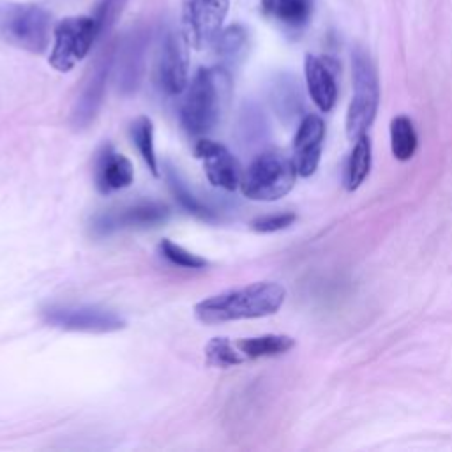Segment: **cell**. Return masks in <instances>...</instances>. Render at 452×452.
I'll return each instance as SVG.
<instances>
[{
	"mask_svg": "<svg viewBox=\"0 0 452 452\" xmlns=\"http://www.w3.org/2000/svg\"><path fill=\"white\" fill-rule=\"evenodd\" d=\"M287 290L274 281H258L248 287L221 291L194 306V315L207 325L263 318L280 311Z\"/></svg>",
	"mask_w": 452,
	"mask_h": 452,
	"instance_id": "1",
	"label": "cell"
},
{
	"mask_svg": "<svg viewBox=\"0 0 452 452\" xmlns=\"http://www.w3.org/2000/svg\"><path fill=\"white\" fill-rule=\"evenodd\" d=\"M232 89L230 71L222 65L201 68L187 83L180 108L184 130L193 137H205L221 120Z\"/></svg>",
	"mask_w": 452,
	"mask_h": 452,
	"instance_id": "2",
	"label": "cell"
},
{
	"mask_svg": "<svg viewBox=\"0 0 452 452\" xmlns=\"http://www.w3.org/2000/svg\"><path fill=\"white\" fill-rule=\"evenodd\" d=\"M51 37L46 9L27 2H0V39L29 54H44Z\"/></svg>",
	"mask_w": 452,
	"mask_h": 452,
	"instance_id": "3",
	"label": "cell"
},
{
	"mask_svg": "<svg viewBox=\"0 0 452 452\" xmlns=\"http://www.w3.org/2000/svg\"><path fill=\"white\" fill-rule=\"evenodd\" d=\"M353 96L346 115V134L352 142L368 134L380 106V80L377 65L366 50L356 48L352 54Z\"/></svg>",
	"mask_w": 452,
	"mask_h": 452,
	"instance_id": "4",
	"label": "cell"
},
{
	"mask_svg": "<svg viewBox=\"0 0 452 452\" xmlns=\"http://www.w3.org/2000/svg\"><path fill=\"white\" fill-rule=\"evenodd\" d=\"M297 175L294 159L283 152L269 151L256 156L242 173L241 189L249 200L276 201L294 189Z\"/></svg>",
	"mask_w": 452,
	"mask_h": 452,
	"instance_id": "5",
	"label": "cell"
},
{
	"mask_svg": "<svg viewBox=\"0 0 452 452\" xmlns=\"http://www.w3.org/2000/svg\"><path fill=\"white\" fill-rule=\"evenodd\" d=\"M99 39V27L92 16H69L54 29V48L50 65L61 73H69L89 55Z\"/></svg>",
	"mask_w": 452,
	"mask_h": 452,
	"instance_id": "6",
	"label": "cell"
},
{
	"mask_svg": "<svg viewBox=\"0 0 452 452\" xmlns=\"http://www.w3.org/2000/svg\"><path fill=\"white\" fill-rule=\"evenodd\" d=\"M43 316L48 325L71 332L108 334L126 327V322L115 311L99 306H50Z\"/></svg>",
	"mask_w": 452,
	"mask_h": 452,
	"instance_id": "7",
	"label": "cell"
},
{
	"mask_svg": "<svg viewBox=\"0 0 452 452\" xmlns=\"http://www.w3.org/2000/svg\"><path fill=\"white\" fill-rule=\"evenodd\" d=\"M228 8L230 0H186L182 9V34L191 48L203 50L214 44Z\"/></svg>",
	"mask_w": 452,
	"mask_h": 452,
	"instance_id": "8",
	"label": "cell"
},
{
	"mask_svg": "<svg viewBox=\"0 0 452 452\" xmlns=\"http://www.w3.org/2000/svg\"><path fill=\"white\" fill-rule=\"evenodd\" d=\"M189 43L182 30H168L161 41L158 57L159 87L168 96H179L187 89Z\"/></svg>",
	"mask_w": 452,
	"mask_h": 452,
	"instance_id": "9",
	"label": "cell"
},
{
	"mask_svg": "<svg viewBox=\"0 0 452 452\" xmlns=\"http://www.w3.org/2000/svg\"><path fill=\"white\" fill-rule=\"evenodd\" d=\"M113 55L115 48H110L104 51L96 61L94 68L90 69L89 76L83 82L82 90L76 97L75 108H73V126L76 130H83L89 126L97 115L101 104L104 99V90H106V82L110 73L113 71Z\"/></svg>",
	"mask_w": 452,
	"mask_h": 452,
	"instance_id": "10",
	"label": "cell"
},
{
	"mask_svg": "<svg viewBox=\"0 0 452 452\" xmlns=\"http://www.w3.org/2000/svg\"><path fill=\"white\" fill-rule=\"evenodd\" d=\"M194 154L203 161L205 175L208 182L226 191H235L242 182V168L225 145L212 142L208 138H200L194 145Z\"/></svg>",
	"mask_w": 452,
	"mask_h": 452,
	"instance_id": "11",
	"label": "cell"
},
{
	"mask_svg": "<svg viewBox=\"0 0 452 452\" xmlns=\"http://www.w3.org/2000/svg\"><path fill=\"white\" fill-rule=\"evenodd\" d=\"M170 208L159 201H138L134 205L120 208L117 212H106V214L96 218V230L101 234H110L119 228H151V226L161 225L168 219Z\"/></svg>",
	"mask_w": 452,
	"mask_h": 452,
	"instance_id": "12",
	"label": "cell"
},
{
	"mask_svg": "<svg viewBox=\"0 0 452 452\" xmlns=\"http://www.w3.org/2000/svg\"><path fill=\"white\" fill-rule=\"evenodd\" d=\"M325 140V123L322 117L306 115L299 126L294 140V163L301 177H311L316 172L322 158Z\"/></svg>",
	"mask_w": 452,
	"mask_h": 452,
	"instance_id": "13",
	"label": "cell"
},
{
	"mask_svg": "<svg viewBox=\"0 0 452 452\" xmlns=\"http://www.w3.org/2000/svg\"><path fill=\"white\" fill-rule=\"evenodd\" d=\"M145 48H147V34L133 32L119 50L113 55V65H117V82L119 89L124 92H133L140 85L142 75H144Z\"/></svg>",
	"mask_w": 452,
	"mask_h": 452,
	"instance_id": "14",
	"label": "cell"
},
{
	"mask_svg": "<svg viewBox=\"0 0 452 452\" xmlns=\"http://www.w3.org/2000/svg\"><path fill=\"white\" fill-rule=\"evenodd\" d=\"M134 168L133 163L126 156L113 151L106 145L97 154L96 159V186L101 193H113V191L126 189L133 184Z\"/></svg>",
	"mask_w": 452,
	"mask_h": 452,
	"instance_id": "15",
	"label": "cell"
},
{
	"mask_svg": "<svg viewBox=\"0 0 452 452\" xmlns=\"http://www.w3.org/2000/svg\"><path fill=\"white\" fill-rule=\"evenodd\" d=\"M304 71L306 83H308V90L313 103L323 113L332 110L337 101V85L332 69L329 68L327 61L316 57V55H308L306 57Z\"/></svg>",
	"mask_w": 452,
	"mask_h": 452,
	"instance_id": "16",
	"label": "cell"
},
{
	"mask_svg": "<svg viewBox=\"0 0 452 452\" xmlns=\"http://www.w3.org/2000/svg\"><path fill=\"white\" fill-rule=\"evenodd\" d=\"M313 0H262V11L288 29H302L313 15Z\"/></svg>",
	"mask_w": 452,
	"mask_h": 452,
	"instance_id": "17",
	"label": "cell"
},
{
	"mask_svg": "<svg viewBox=\"0 0 452 452\" xmlns=\"http://www.w3.org/2000/svg\"><path fill=\"white\" fill-rule=\"evenodd\" d=\"M215 55L221 61L222 68L230 71V68L241 64L244 61L249 48V32L241 23H234L228 29L221 30L214 41Z\"/></svg>",
	"mask_w": 452,
	"mask_h": 452,
	"instance_id": "18",
	"label": "cell"
},
{
	"mask_svg": "<svg viewBox=\"0 0 452 452\" xmlns=\"http://www.w3.org/2000/svg\"><path fill=\"white\" fill-rule=\"evenodd\" d=\"M235 345L246 359H263V357H276L290 352L295 346V339L283 334H265V336L241 339Z\"/></svg>",
	"mask_w": 452,
	"mask_h": 452,
	"instance_id": "19",
	"label": "cell"
},
{
	"mask_svg": "<svg viewBox=\"0 0 452 452\" xmlns=\"http://www.w3.org/2000/svg\"><path fill=\"white\" fill-rule=\"evenodd\" d=\"M371 170V142L368 134L357 138L350 152L345 170V186L349 191L359 189L360 184L368 179Z\"/></svg>",
	"mask_w": 452,
	"mask_h": 452,
	"instance_id": "20",
	"label": "cell"
},
{
	"mask_svg": "<svg viewBox=\"0 0 452 452\" xmlns=\"http://www.w3.org/2000/svg\"><path fill=\"white\" fill-rule=\"evenodd\" d=\"M131 140L154 177H159L158 156L154 149V124L149 117H138L130 127Z\"/></svg>",
	"mask_w": 452,
	"mask_h": 452,
	"instance_id": "21",
	"label": "cell"
},
{
	"mask_svg": "<svg viewBox=\"0 0 452 452\" xmlns=\"http://www.w3.org/2000/svg\"><path fill=\"white\" fill-rule=\"evenodd\" d=\"M165 175H166V180H168V184H170V189H172V193L175 194L177 201H179V203L182 205V207L186 208L189 214L196 215V218H200V219H207V221L214 219V212H212L211 208H208L207 205L200 200V198H196L193 193H191L189 187H187V184H186V180L180 177V173L177 172L173 166L166 165Z\"/></svg>",
	"mask_w": 452,
	"mask_h": 452,
	"instance_id": "22",
	"label": "cell"
},
{
	"mask_svg": "<svg viewBox=\"0 0 452 452\" xmlns=\"http://www.w3.org/2000/svg\"><path fill=\"white\" fill-rule=\"evenodd\" d=\"M417 133L413 123L405 115L392 119L391 123V147L398 161H408L417 151Z\"/></svg>",
	"mask_w": 452,
	"mask_h": 452,
	"instance_id": "23",
	"label": "cell"
},
{
	"mask_svg": "<svg viewBox=\"0 0 452 452\" xmlns=\"http://www.w3.org/2000/svg\"><path fill=\"white\" fill-rule=\"evenodd\" d=\"M205 359L208 366L232 368L244 363L246 357L228 337H212L205 346Z\"/></svg>",
	"mask_w": 452,
	"mask_h": 452,
	"instance_id": "24",
	"label": "cell"
},
{
	"mask_svg": "<svg viewBox=\"0 0 452 452\" xmlns=\"http://www.w3.org/2000/svg\"><path fill=\"white\" fill-rule=\"evenodd\" d=\"M159 251L168 262H172L177 267H182V269H205L208 265L207 260L187 251L170 239H163L161 244H159Z\"/></svg>",
	"mask_w": 452,
	"mask_h": 452,
	"instance_id": "25",
	"label": "cell"
},
{
	"mask_svg": "<svg viewBox=\"0 0 452 452\" xmlns=\"http://www.w3.org/2000/svg\"><path fill=\"white\" fill-rule=\"evenodd\" d=\"M127 2L130 0H99L97 2L92 18L96 20L97 27H99V37L104 36L111 27L115 25L117 18L123 15Z\"/></svg>",
	"mask_w": 452,
	"mask_h": 452,
	"instance_id": "26",
	"label": "cell"
},
{
	"mask_svg": "<svg viewBox=\"0 0 452 452\" xmlns=\"http://www.w3.org/2000/svg\"><path fill=\"white\" fill-rule=\"evenodd\" d=\"M297 215L294 212H281V214L272 215H263V218L255 219L251 222V228L260 234H272V232H280L288 228L290 225H294Z\"/></svg>",
	"mask_w": 452,
	"mask_h": 452,
	"instance_id": "27",
	"label": "cell"
}]
</instances>
